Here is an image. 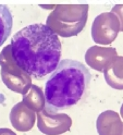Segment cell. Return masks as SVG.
I'll list each match as a JSON object with an SVG mask.
<instances>
[{
    "label": "cell",
    "mask_w": 123,
    "mask_h": 135,
    "mask_svg": "<svg viewBox=\"0 0 123 135\" xmlns=\"http://www.w3.org/2000/svg\"><path fill=\"white\" fill-rule=\"evenodd\" d=\"M11 56L14 63L29 76L42 79L58 66L62 46L58 35L47 24H29L11 38Z\"/></svg>",
    "instance_id": "1"
},
{
    "label": "cell",
    "mask_w": 123,
    "mask_h": 135,
    "mask_svg": "<svg viewBox=\"0 0 123 135\" xmlns=\"http://www.w3.org/2000/svg\"><path fill=\"white\" fill-rule=\"evenodd\" d=\"M13 27V16L7 4H0V47L9 38Z\"/></svg>",
    "instance_id": "3"
},
{
    "label": "cell",
    "mask_w": 123,
    "mask_h": 135,
    "mask_svg": "<svg viewBox=\"0 0 123 135\" xmlns=\"http://www.w3.org/2000/svg\"><path fill=\"white\" fill-rule=\"evenodd\" d=\"M92 73L82 62L63 59L45 84V110L56 114L82 103L88 95Z\"/></svg>",
    "instance_id": "2"
}]
</instances>
